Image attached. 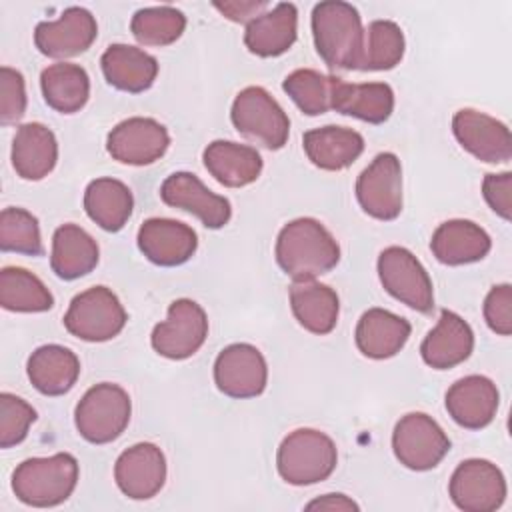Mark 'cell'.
<instances>
[{
  "label": "cell",
  "instance_id": "6da1fadb",
  "mask_svg": "<svg viewBox=\"0 0 512 512\" xmlns=\"http://www.w3.org/2000/svg\"><path fill=\"white\" fill-rule=\"evenodd\" d=\"M274 254L282 272L294 280H314L340 262L336 238L316 218L288 222L276 238Z\"/></svg>",
  "mask_w": 512,
  "mask_h": 512
},
{
  "label": "cell",
  "instance_id": "7a4b0ae2",
  "mask_svg": "<svg viewBox=\"0 0 512 512\" xmlns=\"http://www.w3.org/2000/svg\"><path fill=\"white\" fill-rule=\"evenodd\" d=\"M316 52L332 70H358L364 48V28L358 10L340 0L320 2L312 10Z\"/></svg>",
  "mask_w": 512,
  "mask_h": 512
},
{
  "label": "cell",
  "instance_id": "3957f363",
  "mask_svg": "<svg viewBox=\"0 0 512 512\" xmlns=\"http://www.w3.org/2000/svg\"><path fill=\"white\" fill-rule=\"evenodd\" d=\"M78 484V460L68 452L20 462L12 474V492L34 508H52L66 502Z\"/></svg>",
  "mask_w": 512,
  "mask_h": 512
},
{
  "label": "cell",
  "instance_id": "277c9868",
  "mask_svg": "<svg viewBox=\"0 0 512 512\" xmlns=\"http://www.w3.org/2000/svg\"><path fill=\"white\" fill-rule=\"evenodd\" d=\"M338 462L334 440L314 428L290 432L278 446L276 468L284 482L292 486H310L326 480Z\"/></svg>",
  "mask_w": 512,
  "mask_h": 512
},
{
  "label": "cell",
  "instance_id": "5b68a950",
  "mask_svg": "<svg viewBox=\"0 0 512 512\" xmlns=\"http://www.w3.org/2000/svg\"><path fill=\"white\" fill-rule=\"evenodd\" d=\"M132 402L128 392L112 382H100L86 390L74 410L78 434L90 444L114 442L128 426Z\"/></svg>",
  "mask_w": 512,
  "mask_h": 512
},
{
  "label": "cell",
  "instance_id": "8992f818",
  "mask_svg": "<svg viewBox=\"0 0 512 512\" xmlns=\"http://www.w3.org/2000/svg\"><path fill=\"white\" fill-rule=\"evenodd\" d=\"M230 120L242 136L268 150H280L288 142V114L262 86H248L236 94Z\"/></svg>",
  "mask_w": 512,
  "mask_h": 512
},
{
  "label": "cell",
  "instance_id": "52a82bcc",
  "mask_svg": "<svg viewBox=\"0 0 512 512\" xmlns=\"http://www.w3.org/2000/svg\"><path fill=\"white\" fill-rule=\"evenodd\" d=\"M128 314L118 296L106 286H92L76 294L64 314L66 330L86 342H106L126 326Z\"/></svg>",
  "mask_w": 512,
  "mask_h": 512
},
{
  "label": "cell",
  "instance_id": "ba28073f",
  "mask_svg": "<svg viewBox=\"0 0 512 512\" xmlns=\"http://www.w3.org/2000/svg\"><path fill=\"white\" fill-rule=\"evenodd\" d=\"M392 450L402 466L426 472L436 468L448 454L450 438L432 416L410 412L394 426Z\"/></svg>",
  "mask_w": 512,
  "mask_h": 512
},
{
  "label": "cell",
  "instance_id": "9c48e42d",
  "mask_svg": "<svg viewBox=\"0 0 512 512\" xmlns=\"http://www.w3.org/2000/svg\"><path fill=\"white\" fill-rule=\"evenodd\" d=\"M378 278L384 290L408 308L430 314L434 310V288L420 260L402 246H388L378 256Z\"/></svg>",
  "mask_w": 512,
  "mask_h": 512
},
{
  "label": "cell",
  "instance_id": "30bf717a",
  "mask_svg": "<svg viewBox=\"0 0 512 512\" xmlns=\"http://www.w3.org/2000/svg\"><path fill=\"white\" fill-rule=\"evenodd\" d=\"M208 336V316L204 308L180 298L168 306V318L158 322L152 330V348L168 360H186L196 354Z\"/></svg>",
  "mask_w": 512,
  "mask_h": 512
},
{
  "label": "cell",
  "instance_id": "8fae6325",
  "mask_svg": "<svg viewBox=\"0 0 512 512\" xmlns=\"http://www.w3.org/2000/svg\"><path fill=\"white\" fill-rule=\"evenodd\" d=\"M448 494L464 512H494L506 500V480L490 460L470 458L452 472Z\"/></svg>",
  "mask_w": 512,
  "mask_h": 512
},
{
  "label": "cell",
  "instance_id": "7c38bea8",
  "mask_svg": "<svg viewBox=\"0 0 512 512\" xmlns=\"http://www.w3.org/2000/svg\"><path fill=\"white\" fill-rule=\"evenodd\" d=\"M360 208L376 220H394L402 212V166L396 154L380 152L356 180Z\"/></svg>",
  "mask_w": 512,
  "mask_h": 512
},
{
  "label": "cell",
  "instance_id": "4fadbf2b",
  "mask_svg": "<svg viewBox=\"0 0 512 512\" xmlns=\"http://www.w3.org/2000/svg\"><path fill=\"white\" fill-rule=\"evenodd\" d=\"M216 388L230 398H256L268 382V366L262 352L246 342L226 346L214 362Z\"/></svg>",
  "mask_w": 512,
  "mask_h": 512
},
{
  "label": "cell",
  "instance_id": "5bb4252c",
  "mask_svg": "<svg viewBox=\"0 0 512 512\" xmlns=\"http://www.w3.org/2000/svg\"><path fill=\"white\" fill-rule=\"evenodd\" d=\"M170 146L168 130L154 118L132 116L116 124L108 138V154L130 166H146L160 160Z\"/></svg>",
  "mask_w": 512,
  "mask_h": 512
},
{
  "label": "cell",
  "instance_id": "9a60e30c",
  "mask_svg": "<svg viewBox=\"0 0 512 512\" xmlns=\"http://www.w3.org/2000/svg\"><path fill=\"white\" fill-rule=\"evenodd\" d=\"M98 36V24L92 12L80 6L66 8L58 20L40 22L34 30V44L40 54L56 60L86 52Z\"/></svg>",
  "mask_w": 512,
  "mask_h": 512
},
{
  "label": "cell",
  "instance_id": "2e32d148",
  "mask_svg": "<svg viewBox=\"0 0 512 512\" xmlns=\"http://www.w3.org/2000/svg\"><path fill=\"white\" fill-rule=\"evenodd\" d=\"M452 132L458 144L482 162L500 164L512 158V136L508 126L480 110H458L452 118Z\"/></svg>",
  "mask_w": 512,
  "mask_h": 512
},
{
  "label": "cell",
  "instance_id": "e0dca14e",
  "mask_svg": "<svg viewBox=\"0 0 512 512\" xmlns=\"http://www.w3.org/2000/svg\"><path fill=\"white\" fill-rule=\"evenodd\" d=\"M160 198L172 208L194 214L206 228L218 230L232 218L228 198L208 190L196 174L174 172L160 186Z\"/></svg>",
  "mask_w": 512,
  "mask_h": 512
},
{
  "label": "cell",
  "instance_id": "ac0fdd59",
  "mask_svg": "<svg viewBox=\"0 0 512 512\" xmlns=\"http://www.w3.org/2000/svg\"><path fill=\"white\" fill-rule=\"evenodd\" d=\"M120 492L132 500L154 498L166 482L164 452L152 442H138L124 450L114 464Z\"/></svg>",
  "mask_w": 512,
  "mask_h": 512
},
{
  "label": "cell",
  "instance_id": "d6986e66",
  "mask_svg": "<svg viewBox=\"0 0 512 512\" xmlns=\"http://www.w3.org/2000/svg\"><path fill=\"white\" fill-rule=\"evenodd\" d=\"M444 402L450 418L458 426L466 430H480L494 420L500 394L490 378L470 374L448 388Z\"/></svg>",
  "mask_w": 512,
  "mask_h": 512
},
{
  "label": "cell",
  "instance_id": "ffe728a7",
  "mask_svg": "<svg viewBox=\"0 0 512 512\" xmlns=\"http://www.w3.org/2000/svg\"><path fill=\"white\" fill-rule=\"evenodd\" d=\"M140 252L156 266H180L188 262L196 248V232L172 218H148L138 230Z\"/></svg>",
  "mask_w": 512,
  "mask_h": 512
},
{
  "label": "cell",
  "instance_id": "44dd1931",
  "mask_svg": "<svg viewBox=\"0 0 512 512\" xmlns=\"http://www.w3.org/2000/svg\"><path fill=\"white\" fill-rule=\"evenodd\" d=\"M472 350L474 332L470 324L452 310H440L438 324L420 344L422 360L434 370H448L462 364Z\"/></svg>",
  "mask_w": 512,
  "mask_h": 512
},
{
  "label": "cell",
  "instance_id": "7402d4cb",
  "mask_svg": "<svg viewBox=\"0 0 512 512\" xmlns=\"http://www.w3.org/2000/svg\"><path fill=\"white\" fill-rule=\"evenodd\" d=\"M298 34V10L290 2H280L246 24L244 44L260 58H274L292 48Z\"/></svg>",
  "mask_w": 512,
  "mask_h": 512
},
{
  "label": "cell",
  "instance_id": "603a6c76",
  "mask_svg": "<svg viewBox=\"0 0 512 512\" xmlns=\"http://www.w3.org/2000/svg\"><path fill=\"white\" fill-rule=\"evenodd\" d=\"M492 248V240L484 228L472 220H446L430 240V250L438 262L446 266H462L482 260Z\"/></svg>",
  "mask_w": 512,
  "mask_h": 512
},
{
  "label": "cell",
  "instance_id": "cb8c5ba5",
  "mask_svg": "<svg viewBox=\"0 0 512 512\" xmlns=\"http://www.w3.org/2000/svg\"><path fill=\"white\" fill-rule=\"evenodd\" d=\"M412 326L406 318L384 308L366 310L356 324V346L372 360H386L396 356L408 342Z\"/></svg>",
  "mask_w": 512,
  "mask_h": 512
},
{
  "label": "cell",
  "instance_id": "d4e9b609",
  "mask_svg": "<svg viewBox=\"0 0 512 512\" xmlns=\"http://www.w3.org/2000/svg\"><path fill=\"white\" fill-rule=\"evenodd\" d=\"M302 146L314 166L338 172L360 158L364 152V138L360 132L346 126H322L304 132Z\"/></svg>",
  "mask_w": 512,
  "mask_h": 512
},
{
  "label": "cell",
  "instance_id": "484cf974",
  "mask_svg": "<svg viewBox=\"0 0 512 512\" xmlns=\"http://www.w3.org/2000/svg\"><path fill=\"white\" fill-rule=\"evenodd\" d=\"M102 74L110 86L122 92L140 94L158 76V62L152 54L130 44H110L102 58Z\"/></svg>",
  "mask_w": 512,
  "mask_h": 512
},
{
  "label": "cell",
  "instance_id": "4316f807",
  "mask_svg": "<svg viewBox=\"0 0 512 512\" xmlns=\"http://www.w3.org/2000/svg\"><path fill=\"white\" fill-rule=\"evenodd\" d=\"M26 372L40 394L62 396L76 384L80 376V360L66 346L46 344L30 354Z\"/></svg>",
  "mask_w": 512,
  "mask_h": 512
},
{
  "label": "cell",
  "instance_id": "83f0119b",
  "mask_svg": "<svg viewBox=\"0 0 512 512\" xmlns=\"http://www.w3.org/2000/svg\"><path fill=\"white\" fill-rule=\"evenodd\" d=\"M58 160V142L54 132L40 124L28 122L16 130L12 140V166L24 180H42Z\"/></svg>",
  "mask_w": 512,
  "mask_h": 512
},
{
  "label": "cell",
  "instance_id": "f1b7e54d",
  "mask_svg": "<svg viewBox=\"0 0 512 512\" xmlns=\"http://www.w3.org/2000/svg\"><path fill=\"white\" fill-rule=\"evenodd\" d=\"M202 158L214 180L228 188L248 186L256 182L262 172V156L258 150L230 140L210 142Z\"/></svg>",
  "mask_w": 512,
  "mask_h": 512
},
{
  "label": "cell",
  "instance_id": "f546056e",
  "mask_svg": "<svg viewBox=\"0 0 512 512\" xmlns=\"http://www.w3.org/2000/svg\"><path fill=\"white\" fill-rule=\"evenodd\" d=\"M290 308L304 330L324 336L336 328L340 300L338 294L326 284L314 280H294L290 286Z\"/></svg>",
  "mask_w": 512,
  "mask_h": 512
},
{
  "label": "cell",
  "instance_id": "4dcf8cb0",
  "mask_svg": "<svg viewBox=\"0 0 512 512\" xmlns=\"http://www.w3.org/2000/svg\"><path fill=\"white\" fill-rule=\"evenodd\" d=\"M332 110L368 124H382L394 110V90L386 82L348 84L338 78L332 90Z\"/></svg>",
  "mask_w": 512,
  "mask_h": 512
},
{
  "label": "cell",
  "instance_id": "1f68e13d",
  "mask_svg": "<svg viewBox=\"0 0 512 512\" xmlns=\"http://www.w3.org/2000/svg\"><path fill=\"white\" fill-rule=\"evenodd\" d=\"M100 258L96 240L76 224H62L52 236L50 266L62 280H76L90 274Z\"/></svg>",
  "mask_w": 512,
  "mask_h": 512
},
{
  "label": "cell",
  "instance_id": "d6a6232c",
  "mask_svg": "<svg viewBox=\"0 0 512 512\" xmlns=\"http://www.w3.org/2000/svg\"><path fill=\"white\" fill-rule=\"evenodd\" d=\"M134 198L130 188L116 178H96L86 186L84 210L106 232H118L132 216Z\"/></svg>",
  "mask_w": 512,
  "mask_h": 512
},
{
  "label": "cell",
  "instance_id": "836d02e7",
  "mask_svg": "<svg viewBox=\"0 0 512 512\" xmlns=\"http://www.w3.org/2000/svg\"><path fill=\"white\" fill-rule=\"evenodd\" d=\"M40 88L46 104L60 114L82 110L90 98V78L78 64L60 62L42 70Z\"/></svg>",
  "mask_w": 512,
  "mask_h": 512
},
{
  "label": "cell",
  "instance_id": "e575fe53",
  "mask_svg": "<svg viewBox=\"0 0 512 512\" xmlns=\"http://www.w3.org/2000/svg\"><path fill=\"white\" fill-rule=\"evenodd\" d=\"M0 304L10 312H46L54 306V296L26 268L6 266L0 272Z\"/></svg>",
  "mask_w": 512,
  "mask_h": 512
},
{
  "label": "cell",
  "instance_id": "d590c367",
  "mask_svg": "<svg viewBox=\"0 0 512 512\" xmlns=\"http://www.w3.org/2000/svg\"><path fill=\"white\" fill-rule=\"evenodd\" d=\"M402 28L392 20H374L364 30V48L358 70H392L404 56Z\"/></svg>",
  "mask_w": 512,
  "mask_h": 512
},
{
  "label": "cell",
  "instance_id": "8d00e7d4",
  "mask_svg": "<svg viewBox=\"0 0 512 512\" xmlns=\"http://www.w3.org/2000/svg\"><path fill=\"white\" fill-rule=\"evenodd\" d=\"M336 80V76L312 68H298L284 78L282 88L304 114L320 116L332 110V90Z\"/></svg>",
  "mask_w": 512,
  "mask_h": 512
},
{
  "label": "cell",
  "instance_id": "74e56055",
  "mask_svg": "<svg viewBox=\"0 0 512 512\" xmlns=\"http://www.w3.org/2000/svg\"><path fill=\"white\" fill-rule=\"evenodd\" d=\"M186 28V16L174 6H152L138 10L130 20L132 36L144 46H168Z\"/></svg>",
  "mask_w": 512,
  "mask_h": 512
},
{
  "label": "cell",
  "instance_id": "f35d334b",
  "mask_svg": "<svg viewBox=\"0 0 512 512\" xmlns=\"http://www.w3.org/2000/svg\"><path fill=\"white\" fill-rule=\"evenodd\" d=\"M0 250L26 256H42V236L38 220L24 208H4L0 214Z\"/></svg>",
  "mask_w": 512,
  "mask_h": 512
},
{
  "label": "cell",
  "instance_id": "ab89813d",
  "mask_svg": "<svg viewBox=\"0 0 512 512\" xmlns=\"http://www.w3.org/2000/svg\"><path fill=\"white\" fill-rule=\"evenodd\" d=\"M36 422V410L20 396L2 392L0 394V446L12 448L20 444L30 426Z\"/></svg>",
  "mask_w": 512,
  "mask_h": 512
},
{
  "label": "cell",
  "instance_id": "60d3db41",
  "mask_svg": "<svg viewBox=\"0 0 512 512\" xmlns=\"http://www.w3.org/2000/svg\"><path fill=\"white\" fill-rule=\"evenodd\" d=\"M26 84L24 76L10 68H0V122L4 126L16 124L26 112Z\"/></svg>",
  "mask_w": 512,
  "mask_h": 512
},
{
  "label": "cell",
  "instance_id": "b9f144b4",
  "mask_svg": "<svg viewBox=\"0 0 512 512\" xmlns=\"http://www.w3.org/2000/svg\"><path fill=\"white\" fill-rule=\"evenodd\" d=\"M484 320L488 328L498 336L512 334V286H492L484 300Z\"/></svg>",
  "mask_w": 512,
  "mask_h": 512
},
{
  "label": "cell",
  "instance_id": "7bdbcfd3",
  "mask_svg": "<svg viewBox=\"0 0 512 512\" xmlns=\"http://www.w3.org/2000/svg\"><path fill=\"white\" fill-rule=\"evenodd\" d=\"M482 194L486 204L504 220L512 218V174H486L482 182Z\"/></svg>",
  "mask_w": 512,
  "mask_h": 512
},
{
  "label": "cell",
  "instance_id": "ee69618b",
  "mask_svg": "<svg viewBox=\"0 0 512 512\" xmlns=\"http://www.w3.org/2000/svg\"><path fill=\"white\" fill-rule=\"evenodd\" d=\"M212 6L222 16H226L228 20L238 22V24H248L266 10L268 2H264V0H258V2L256 0H240V2H214Z\"/></svg>",
  "mask_w": 512,
  "mask_h": 512
},
{
  "label": "cell",
  "instance_id": "f6af8a7d",
  "mask_svg": "<svg viewBox=\"0 0 512 512\" xmlns=\"http://www.w3.org/2000/svg\"><path fill=\"white\" fill-rule=\"evenodd\" d=\"M306 510H336V512H358L360 506L346 494H324L306 504Z\"/></svg>",
  "mask_w": 512,
  "mask_h": 512
}]
</instances>
